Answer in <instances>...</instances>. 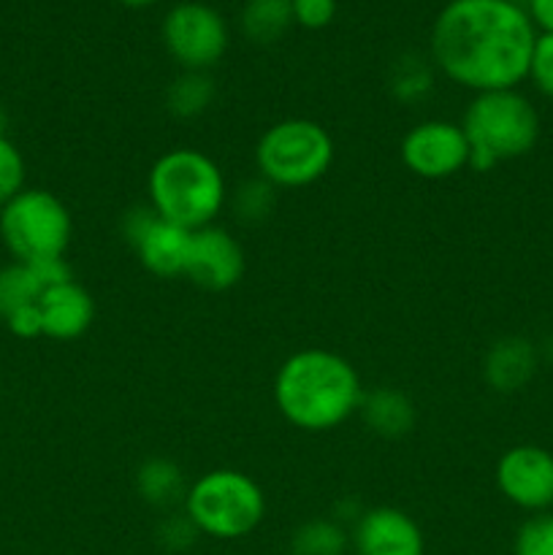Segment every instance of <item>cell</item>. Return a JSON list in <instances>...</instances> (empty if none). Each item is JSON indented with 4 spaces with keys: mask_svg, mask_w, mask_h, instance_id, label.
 Segmentation results:
<instances>
[{
    "mask_svg": "<svg viewBox=\"0 0 553 555\" xmlns=\"http://www.w3.org/2000/svg\"><path fill=\"white\" fill-rule=\"evenodd\" d=\"M470 141V166L491 171L504 160H515L535 150L540 139V114L518 90L477 92L461 117Z\"/></svg>",
    "mask_w": 553,
    "mask_h": 555,
    "instance_id": "obj_4",
    "label": "cell"
},
{
    "mask_svg": "<svg viewBox=\"0 0 553 555\" xmlns=\"http://www.w3.org/2000/svg\"><path fill=\"white\" fill-rule=\"evenodd\" d=\"M356 555H426V540L412 515L399 507L363 509L352 524Z\"/></svg>",
    "mask_w": 553,
    "mask_h": 555,
    "instance_id": "obj_13",
    "label": "cell"
},
{
    "mask_svg": "<svg viewBox=\"0 0 553 555\" xmlns=\"http://www.w3.org/2000/svg\"><path fill=\"white\" fill-rule=\"evenodd\" d=\"M136 493H139L150 507L168 509L184 502L188 480H184V472L179 469V464H173L171 459L155 455V459H146L144 464L136 469Z\"/></svg>",
    "mask_w": 553,
    "mask_h": 555,
    "instance_id": "obj_17",
    "label": "cell"
},
{
    "mask_svg": "<svg viewBox=\"0 0 553 555\" xmlns=\"http://www.w3.org/2000/svg\"><path fill=\"white\" fill-rule=\"evenodd\" d=\"M146 195L160 220L184 231H201L215 225L226 209V173L206 152L173 146L152 163L146 173Z\"/></svg>",
    "mask_w": 553,
    "mask_h": 555,
    "instance_id": "obj_3",
    "label": "cell"
},
{
    "mask_svg": "<svg viewBox=\"0 0 553 555\" xmlns=\"http://www.w3.org/2000/svg\"><path fill=\"white\" fill-rule=\"evenodd\" d=\"M244 266L247 263H244L242 244H239V238L228 228L215 222V225L193 231L188 269H184V276L193 285L211 293L231 291V287L242 282Z\"/></svg>",
    "mask_w": 553,
    "mask_h": 555,
    "instance_id": "obj_12",
    "label": "cell"
},
{
    "mask_svg": "<svg viewBox=\"0 0 553 555\" xmlns=\"http://www.w3.org/2000/svg\"><path fill=\"white\" fill-rule=\"evenodd\" d=\"M33 269V274H36L38 285H41V291H49V287H57V285H65V282L74 280V274H70V266L65 263L63 255H54V258H41V260H30L27 263Z\"/></svg>",
    "mask_w": 553,
    "mask_h": 555,
    "instance_id": "obj_29",
    "label": "cell"
},
{
    "mask_svg": "<svg viewBox=\"0 0 553 555\" xmlns=\"http://www.w3.org/2000/svg\"><path fill=\"white\" fill-rule=\"evenodd\" d=\"M195 537H198V529L190 524V518L184 513L168 515L157 526V540H160V545L166 551H188L195 542Z\"/></svg>",
    "mask_w": 553,
    "mask_h": 555,
    "instance_id": "obj_27",
    "label": "cell"
},
{
    "mask_svg": "<svg viewBox=\"0 0 553 555\" xmlns=\"http://www.w3.org/2000/svg\"><path fill=\"white\" fill-rule=\"evenodd\" d=\"M123 236L139 255L141 266L160 280L184 276L193 231L160 220L150 204L133 206L123 217Z\"/></svg>",
    "mask_w": 553,
    "mask_h": 555,
    "instance_id": "obj_10",
    "label": "cell"
},
{
    "mask_svg": "<svg viewBox=\"0 0 553 555\" xmlns=\"http://www.w3.org/2000/svg\"><path fill=\"white\" fill-rule=\"evenodd\" d=\"M163 43L184 70H209L228 49V25L211 5L188 0L173 5L163 20Z\"/></svg>",
    "mask_w": 553,
    "mask_h": 555,
    "instance_id": "obj_8",
    "label": "cell"
},
{
    "mask_svg": "<svg viewBox=\"0 0 553 555\" xmlns=\"http://www.w3.org/2000/svg\"><path fill=\"white\" fill-rule=\"evenodd\" d=\"M529 79L535 81L537 90L553 101V33L537 36L535 52H531Z\"/></svg>",
    "mask_w": 553,
    "mask_h": 555,
    "instance_id": "obj_26",
    "label": "cell"
},
{
    "mask_svg": "<svg viewBox=\"0 0 553 555\" xmlns=\"http://www.w3.org/2000/svg\"><path fill=\"white\" fill-rule=\"evenodd\" d=\"M537 30L515 0H450L428 38L432 63L464 90H518L529 79Z\"/></svg>",
    "mask_w": 553,
    "mask_h": 555,
    "instance_id": "obj_1",
    "label": "cell"
},
{
    "mask_svg": "<svg viewBox=\"0 0 553 555\" xmlns=\"http://www.w3.org/2000/svg\"><path fill=\"white\" fill-rule=\"evenodd\" d=\"M233 215L244 225H258V222L269 220V215L276 206V188L266 182L263 177L244 179L236 190H233Z\"/></svg>",
    "mask_w": 553,
    "mask_h": 555,
    "instance_id": "obj_22",
    "label": "cell"
},
{
    "mask_svg": "<svg viewBox=\"0 0 553 555\" xmlns=\"http://www.w3.org/2000/svg\"><path fill=\"white\" fill-rule=\"evenodd\" d=\"M215 101V81L204 70H184L168 85L166 108L179 119H195Z\"/></svg>",
    "mask_w": 553,
    "mask_h": 555,
    "instance_id": "obj_18",
    "label": "cell"
},
{
    "mask_svg": "<svg viewBox=\"0 0 553 555\" xmlns=\"http://www.w3.org/2000/svg\"><path fill=\"white\" fill-rule=\"evenodd\" d=\"M334 163V139L320 122L287 117L269 125L255 146L258 177L276 190L309 188L329 173Z\"/></svg>",
    "mask_w": 553,
    "mask_h": 555,
    "instance_id": "obj_6",
    "label": "cell"
},
{
    "mask_svg": "<svg viewBox=\"0 0 553 555\" xmlns=\"http://www.w3.org/2000/svg\"><path fill=\"white\" fill-rule=\"evenodd\" d=\"M182 513L198 534L211 540H242L263 524L266 496L263 488L244 472L211 469L190 482Z\"/></svg>",
    "mask_w": 553,
    "mask_h": 555,
    "instance_id": "obj_5",
    "label": "cell"
},
{
    "mask_svg": "<svg viewBox=\"0 0 553 555\" xmlns=\"http://www.w3.org/2000/svg\"><path fill=\"white\" fill-rule=\"evenodd\" d=\"M5 325L14 336L20 339H36V336H43V323H41V309L38 304H30V307H22L16 312H11L5 318Z\"/></svg>",
    "mask_w": 553,
    "mask_h": 555,
    "instance_id": "obj_30",
    "label": "cell"
},
{
    "mask_svg": "<svg viewBox=\"0 0 553 555\" xmlns=\"http://www.w3.org/2000/svg\"><path fill=\"white\" fill-rule=\"evenodd\" d=\"M119 3L133 5V9H139V5H150V3H155V0H119Z\"/></svg>",
    "mask_w": 553,
    "mask_h": 555,
    "instance_id": "obj_32",
    "label": "cell"
},
{
    "mask_svg": "<svg viewBox=\"0 0 553 555\" xmlns=\"http://www.w3.org/2000/svg\"><path fill=\"white\" fill-rule=\"evenodd\" d=\"M347 545L350 534L334 518H312L291 534V555H345Z\"/></svg>",
    "mask_w": 553,
    "mask_h": 555,
    "instance_id": "obj_20",
    "label": "cell"
},
{
    "mask_svg": "<svg viewBox=\"0 0 553 555\" xmlns=\"http://www.w3.org/2000/svg\"><path fill=\"white\" fill-rule=\"evenodd\" d=\"M497 488L510 504L545 513L553 504V453L537 444H515L497 461Z\"/></svg>",
    "mask_w": 553,
    "mask_h": 555,
    "instance_id": "obj_11",
    "label": "cell"
},
{
    "mask_svg": "<svg viewBox=\"0 0 553 555\" xmlns=\"http://www.w3.org/2000/svg\"><path fill=\"white\" fill-rule=\"evenodd\" d=\"M432 65L417 54H404L390 70V92L401 103H421L432 92Z\"/></svg>",
    "mask_w": 553,
    "mask_h": 555,
    "instance_id": "obj_23",
    "label": "cell"
},
{
    "mask_svg": "<svg viewBox=\"0 0 553 555\" xmlns=\"http://www.w3.org/2000/svg\"><path fill=\"white\" fill-rule=\"evenodd\" d=\"M540 366V352L524 336H504L493 341L483 361V379L497 393H518Z\"/></svg>",
    "mask_w": 553,
    "mask_h": 555,
    "instance_id": "obj_15",
    "label": "cell"
},
{
    "mask_svg": "<svg viewBox=\"0 0 553 555\" xmlns=\"http://www.w3.org/2000/svg\"><path fill=\"white\" fill-rule=\"evenodd\" d=\"M524 9L535 30L540 27L542 33H553V0H526Z\"/></svg>",
    "mask_w": 553,
    "mask_h": 555,
    "instance_id": "obj_31",
    "label": "cell"
},
{
    "mask_svg": "<svg viewBox=\"0 0 553 555\" xmlns=\"http://www.w3.org/2000/svg\"><path fill=\"white\" fill-rule=\"evenodd\" d=\"M271 393L276 412L293 428L323 434L350 421L361 410L366 390L358 369L345 356L323 347H307L280 363Z\"/></svg>",
    "mask_w": 553,
    "mask_h": 555,
    "instance_id": "obj_2",
    "label": "cell"
},
{
    "mask_svg": "<svg viewBox=\"0 0 553 555\" xmlns=\"http://www.w3.org/2000/svg\"><path fill=\"white\" fill-rule=\"evenodd\" d=\"M22 190H25V160H22V152L5 135H0V206L9 204Z\"/></svg>",
    "mask_w": 553,
    "mask_h": 555,
    "instance_id": "obj_25",
    "label": "cell"
},
{
    "mask_svg": "<svg viewBox=\"0 0 553 555\" xmlns=\"http://www.w3.org/2000/svg\"><path fill=\"white\" fill-rule=\"evenodd\" d=\"M293 25L291 0H247L242 11V30L249 41L271 43Z\"/></svg>",
    "mask_w": 553,
    "mask_h": 555,
    "instance_id": "obj_19",
    "label": "cell"
},
{
    "mask_svg": "<svg viewBox=\"0 0 553 555\" xmlns=\"http://www.w3.org/2000/svg\"><path fill=\"white\" fill-rule=\"evenodd\" d=\"M513 555H553V513H537L520 526Z\"/></svg>",
    "mask_w": 553,
    "mask_h": 555,
    "instance_id": "obj_24",
    "label": "cell"
},
{
    "mask_svg": "<svg viewBox=\"0 0 553 555\" xmlns=\"http://www.w3.org/2000/svg\"><path fill=\"white\" fill-rule=\"evenodd\" d=\"M38 309H41L43 336L57 341L79 339L95 320V301L76 280L43 291Z\"/></svg>",
    "mask_w": 553,
    "mask_h": 555,
    "instance_id": "obj_14",
    "label": "cell"
},
{
    "mask_svg": "<svg viewBox=\"0 0 553 555\" xmlns=\"http://www.w3.org/2000/svg\"><path fill=\"white\" fill-rule=\"evenodd\" d=\"M3 133H5V112L0 108V135H3Z\"/></svg>",
    "mask_w": 553,
    "mask_h": 555,
    "instance_id": "obj_33",
    "label": "cell"
},
{
    "mask_svg": "<svg viewBox=\"0 0 553 555\" xmlns=\"http://www.w3.org/2000/svg\"><path fill=\"white\" fill-rule=\"evenodd\" d=\"M293 22H298L307 30H320L331 25L336 14V0H291Z\"/></svg>",
    "mask_w": 553,
    "mask_h": 555,
    "instance_id": "obj_28",
    "label": "cell"
},
{
    "mask_svg": "<svg viewBox=\"0 0 553 555\" xmlns=\"http://www.w3.org/2000/svg\"><path fill=\"white\" fill-rule=\"evenodd\" d=\"M361 417L369 431L383 439L407 437L415 426V404L399 388H372L363 393Z\"/></svg>",
    "mask_w": 553,
    "mask_h": 555,
    "instance_id": "obj_16",
    "label": "cell"
},
{
    "mask_svg": "<svg viewBox=\"0 0 553 555\" xmlns=\"http://www.w3.org/2000/svg\"><path fill=\"white\" fill-rule=\"evenodd\" d=\"M41 285H38L36 274L27 263H14L3 266L0 269V318H9L11 312L22 307H30V304H38L41 298Z\"/></svg>",
    "mask_w": 553,
    "mask_h": 555,
    "instance_id": "obj_21",
    "label": "cell"
},
{
    "mask_svg": "<svg viewBox=\"0 0 553 555\" xmlns=\"http://www.w3.org/2000/svg\"><path fill=\"white\" fill-rule=\"evenodd\" d=\"M74 220L63 201L49 190H22L0 206V238L20 263L65 255Z\"/></svg>",
    "mask_w": 553,
    "mask_h": 555,
    "instance_id": "obj_7",
    "label": "cell"
},
{
    "mask_svg": "<svg viewBox=\"0 0 553 555\" xmlns=\"http://www.w3.org/2000/svg\"><path fill=\"white\" fill-rule=\"evenodd\" d=\"M399 155L407 171L428 182H439L470 168V141L461 122L423 119L407 130Z\"/></svg>",
    "mask_w": 553,
    "mask_h": 555,
    "instance_id": "obj_9",
    "label": "cell"
}]
</instances>
